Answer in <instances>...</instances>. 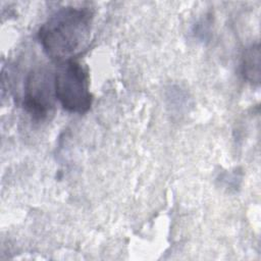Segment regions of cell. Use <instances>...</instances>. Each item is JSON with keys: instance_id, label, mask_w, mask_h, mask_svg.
<instances>
[{"instance_id": "277c9868", "label": "cell", "mask_w": 261, "mask_h": 261, "mask_svg": "<svg viewBox=\"0 0 261 261\" xmlns=\"http://www.w3.org/2000/svg\"><path fill=\"white\" fill-rule=\"evenodd\" d=\"M260 46L259 43L250 45L244 50L241 62L243 77L253 84H260Z\"/></svg>"}, {"instance_id": "6da1fadb", "label": "cell", "mask_w": 261, "mask_h": 261, "mask_svg": "<svg viewBox=\"0 0 261 261\" xmlns=\"http://www.w3.org/2000/svg\"><path fill=\"white\" fill-rule=\"evenodd\" d=\"M93 18L89 7L65 6L53 13L38 32L47 56L64 62L86 51L92 38Z\"/></svg>"}, {"instance_id": "3957f363", "label": "cell", "mask_w": 261, "mask_h": 261, "mask_svg": "<svg viewBox=\"0 0 261 261\" xmlns=\"http://www.w3.org/2000/svg\"><path fill=\"white\" fill-rule=\"evenodd\" d=\"M54 73L46 67L33 69L25 79L23 108L36 121H44L54 112Z\"/></svg>"}, {"instance_id": "7a4b0ae2", "label": "cell", "mask_w": 261, "mask_h": 261, "mask_svg": "<svg viewBox=\"0 0 261 261\" xmlns=\"http://www.w3.org/2000/svg\"><path fill=\"white\" fill-rule=\"evenodd\" d=\"M55 96L61 106L71 113H85L92 105L89 74L73 60L60 62L54 73Z\"/></svg>"}]
</instances>
